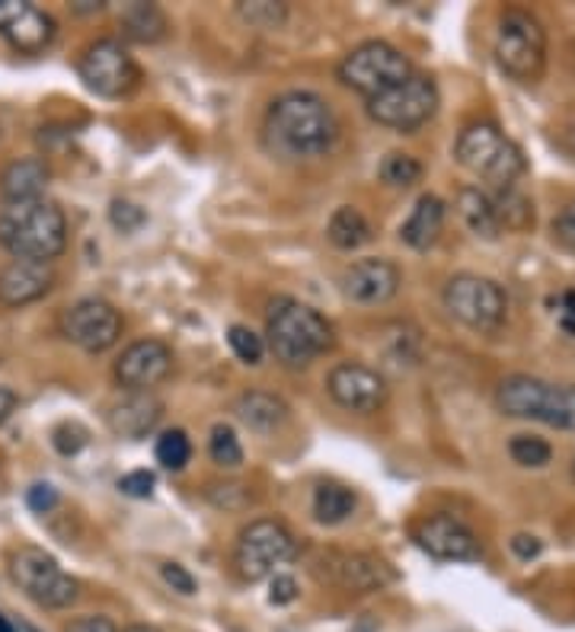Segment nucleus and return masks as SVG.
<instances>
[{
    "instance_id": "nucleus-1",
    "label": "nucleus",
    "mask_w": 575,
    "mask_h": 632,
    "mask_svg": "<svg viewBox=\"0 0 575 632\" xmlns=\"http://www.w3.org/2000/svg\"><path fill=\"white\" fill-rule=\"evenodd\" d=\"M266 134L288 157H320L339 137L336 112L320 93L288 90L266 112Z\"/></svg>"
},
{
    "instance_id": "nucleus-2",
    "label": "nucleus",
    "mask_w": 575,
    "mask_h": 632,
    "mask_svg": "<svg viewBox=\"0 0 575 632\" xmlns=\"http://www.w3.org/2000/svg\"><path fill=\"white\" fill-rule=\"evenodd\" d=\"M0 246L16 259L52 266L68 246V218L48 199L7 204L0 211Z\"/></svg>"
},
{
    "instance_id": "nucleus-3",
    "label": "nucleus",
    "mask_w": 575,
    "mask_h": 632,
    "mask_svg": "<svg viewBox=\"0 0 575 632\" xmlns=\"http://www.w3.org/2000/svg\"><path fill=\"white\" fill-rule=\"evenodd\" d=\"M266 335H269L275 362H281L291 370L313 365L320 355H327L336 345L330 320L320 310H313L310 303H301L295 298L272 300Z\"/></svg>"
},
{
    "instance_id": "nucleus-4",
    "label": "nucleus",
    "mask_w": 575,
    "mask_h": 632,
    "mask_svg": "<svg viewBox=\"0 0 575 632\" xmlns=\"http://www.w3.org/2000/svg\"><path fill=\"white\" fill-rule=\"evenodd\" d=\"M454 157L464 169L486 179L496 192L515 189L518 176L528 169V160L515 141H508L493 122H474L457 134Z\"/></svg>"
},
{
    "instance_id": "nucleus-5",
    "label": "nucleus",
    "mask_w": 575,
    "mask_h": 632,
    "mask_svg": "<svg viewBox=\"0 0 575 632\" xmlns=\"http://www.w3.org/2000/svg\"><path fill=\"white\" fill-rule=\"evenodd\" d=\"M496 406L515 419H534L550 429L575 432V387L546 384L531 374H511L496 390Z\"/></svg>"
},
{
    "instance_id": "nucleus-6",
    "label": "nucleus",
    "mask_w": 575,
    "mask_h": 632,
    "mask_svg": "<svg viewBox=\"0 0 575 632\" xmlns=\"http://www.w3.org/2000/svg\"><path fill=\"white\" fill-rule=\"evenodd\" d=\"M493 55L511 80L538 84L546 67V33L541 20L528 10H506L496 26Z\"/></svg>"
},
{
    "instance_id": "nucleus-7",
    "label": "nucleus",
    "mask_w": 575,
    "mask_h": 632,
    "mask_svg": "<svg viewBox=\"0 0 575 632\" xmlns=\"http://www.w3.org/2000/svg\"><path fill=\"white\" fill-rule=\"evenodd\" d=\"M416 70L409 65V58L390 42H380V38H372V42H362L358 48H352L342 65H339V80L362 93L365 100H374L394 87H400L403 80H409Z\"/></svg>"
},
{
    "instance_id": "nucleus-8",
    "label": "nucleus",
    "mask_w": 575,
    "mask_h": 632,
    "mask_svg": "<svg viewBox=\"0 0 575 632\" xmlns=\"http://www.w3.org/2000/svg\"><path fill=\"white\" fill-rule=\"evenodd\" d=\"M10 578L20 591L45 610H65L80 598V581L58 566V559L38 546H20L10 553Z\"/></svg>"
},
{
    "instance_id": "nucleus-9",
    "label": "nucleus",
    "mask_w": 575,
    "mask_h": 632,
    "mask_svg": "<svg viewBox=\"0 0 575 632\" xmlns=\"http://www.w3.org/2000/svg\"><path fill=\"white\" fill-rule=\"evenodd\" d=\"M298 556V540L281 521H253L240 531L234 550V568L243 581H263L272 578L275 568L291 563Z\"/></svg>"
},
{
    "instance_id": "nucleus-10",
    "label": "nucleus",
    "mask_w": 575,
    "mask_h": 632,
    "mask_svg": "<svg viewBox=\"0 0 575 632\" xmlns=\"http://www.w3.org/2000/svg\"><path fill=\"white\" fill-rule=\"evenodd\" d=\"M444 310L461 320L464 326H471L476 333H493L506 323L508 300L506 291L479 275H454L444 285Z\"/></svg>"
},
{
    "instance_id": "nucleus-11",
    "label": "nucleus",
    "mask_w": 575,
    "mask_h": 632,
    "mask_svg": "<svg viewBox=\"0 0 575 632\" xmlns=\"http://www.w3.org/2000/svg\"><path fill=\"white\" fill-rule=\"evenodd\" d=\"M439 112V87L425 74H412L400 87L368 100V115L390 132H416Z\"/></svg>"
},
{
    "instance_id": "nucleus-12",
    "label": "nucleus",
    "mask_w": 575,
    "mask_h": 632,
    "mask_svg": "<svg viewBox=\"0 0 575 632\" xmlns=\"http://www.w3.org/2000/svg\"><path fill=\"white\" fill-rule=\"evenodd\" d=\"M80 80L106 100H122L129 93H135L141 84V70L135 58L125 52V45L119 38H97L84 48L80 62Z\"/></svg>"
},
{
    "instance_id": "nucleus-13",
    "label": "nucleus",
    "mask_w": 575,
    "mask_h": 632,
    "mask_svg": "<svg viewBox=\"0 0 575 632\" xmlns=\"http://www.w3.org/2000/svg\"><path fill=\"white\" fill-rule=\"evenodd\" d=\"M62 333L70 345L100 355L106 348H112L122 335V317L112 303L97 298L77 300L74 307L65 310L62 317Z\"/></svg>"
},
{
    "instance_id": "nucleus-14",
    "label": "nucleus",
    "mask_w": 575,
    "mask_h": 632,
    "mask_svg": "<svg viewBox=\"0 0 575 632\" xmlns=\"http://www.w3.org/2000/svg\"><path fill=\"white\" fill-rule=\"evenodd\" d=\"M173 370V352L161 339H137L115 362V380L129 393H151Z\"/></svg>"
},
{
    "instance_id": "nucleus-15",
    "label": "nucleus",
    "mask_w": 575,
    "mask_h": 632,
    "mask_svg": "<svg viewBox=\"0 0 575 632\" xmlns=\"http://www.w3.org/2000/svg\"><path fill=\"white\" fill-rule=\"evenodd\" d=\"M416 543L422 553H429L439 563H474L483 556V546L476 533L451 518V514H432L416 528Z\"/></svg>"
},
{
    "instance_id": "nucleus-16",
    "label": "nucleus",
    "mask_w": 575,
    "mask_h": 632,
    "mask_svg": "<svg viewBox=\"0 0 575 632\" xmlns=\"http://www.w3.org/2000/svg\"><path fill=\"white\" fill-rule=\"evenodd\" d=\"M327 390L336 406L358 415H372L387 402V380L374 367L355 365V362L333 367L327 377Z\"/></svg>"
},
{
    "instance_id": "nucleus-17",
    "label": "nucleus",
    "mask_w": 575,
    "mask_h": 632,
    "mask_svg": "<svg viewBox=\"0 0 575 632\" xmlns=\"http://www.w3.org/2000/svg\"><path fill=\"white\" fill-rule=\"evenodd\" d=\"M0 35L23 55H38L55 38V20L23 0H0Z\"/></svg>"
},
{
    "instance_id": "nucleus-18",
    "label": "nucleus",
    "mask_w": 575,
    "mask_h": 632,
    "mask_svg": "<svg viewBox=\"0 0 575 632\" xmlns=\"http://www.w3.org/2000/svg\"><path fill=\"white\" fill-rule=\"evenodd\" d=\"M342 291L355 303H384L400 291V268L387 259H358L345 268Z\"/></svg>"
},
{
    "instance_id": "nucleus-19",
    "label": "nucleus",
    "mask_w": 575,
    "mask_h": 632,
    "mask_svg": "<svg viewBox=\"0 0 575 632\" xmlns=\"http://www.w3.org/2000/svg\"><path fill=\"white\" fill-rule=\"evenodd\" d=\"M55 285V268L48 263L13 259L0 271V303L3 307H26L33 300L45 298Z\"/></svg>"
},
{
    "instance_id": "nucleus-20",
    "label": "nucleus",
    "mask_w": 575,
    "mask_h": 632,
    "mask_svg": "<svg viewBox=\"0 0 575 632\" xmlns=\"http://www.w3.org/2000/svg\"><path fill=\"white\" fill-rule=\"evenodd\" d=\"M161 419H164V402L154 393H129L125 400L109 406V412H106V422H109L112 434L129 437V441L147 437L161 425Z\"/></svg>"
},
{
    "instance_id": "nucleus-21",
    "label": "nucleus",
    "mask_w": 575,
    "mask_h": 632,
    "mask_svg": "<svg viewBox=\"0 0 575 632\" xmlns=\"http://www.w3.org/2000/svg\"><path fill=\"white\" fill-rule=\"evenodd\" d=\"M327 566H330L327 578L333 585L345 588V591H358V595L377 591V588H384L390 581L387 566L380 559H374V556H365V553H333L327 559Z\"/></svg>"
},
{
    "instance_id": "nucleus-22",
    "label": "nucleus",
    "mask_w": 575,
    "mask_h": 632,
    "mask_svg": "<svg viewBox=\"0 0 575 632\" xmlns=\"http://www.w3.org/2000/svg\"><path fill=\"white\" fill-rule=\"evenodd\" d=\"M45 186H48V167L38 157H20L0 169V196L7 199V204L42 199Z\"/></svg>"
},
{
    "instance_id": "nucleus-23",
    "label": "nucleus",
    "mask_w": 575,
    "mask_h": 632,
    "mask_svg": "<svg viewBox=\"0 0 575 632\" xmlns=\"http://www.w3.org/2000/svg\"><path fill=\"white\" fill-rule=\"evenodd\" d=\"M237 419L253 432H275L288 422V402L266 390H250L234 406Z\"/></svg>"
},
{
    "instance_id": "nucleus-24",
    "label": "nucleus",
    "mask_w": 575,
    "mask_h": 632,
    "mask_svg": "<svg viewBox=\"0 0 575 632\" xmlns=\"http://www.w3.org/2000/svg\"><path fill=\"white\" fill-rule=\"evenodd\" d=\"M441 228H444V201L439 196H422L416 201L412 214L400 228V240L412 250H429L435 246Z\"/></svg>"
},
{
    "instance_id": "nucleus-25",
    "label": "nucleus",
    "mask_w": 575,
    "mask_h": 632,
    "mask_svg": "<svg viewBox=\"0 0 575 632\" xmlns=\"http://www.w3.org/2000/svg\"><path fill=\"white\" fill-rule=\"evenodd\" d=\"M119 26L122 35L141 42V45H154V42H164L169 33L167 13L157 7V3H129L119 16Z\"/></svg>"
},
{
    "instance_id": "nucleus-26",
    "label": "nucleus",
    "mask_w": 575,
    "mask_h": 632,
    "mask_svg": "<svg viewBox=\"0 0 575 632\" xmlns=\"http://www.w3.org/2000/svg\"><path fill=\"white\" fill-rule=\"evenodd\" d=\"M457 211L464 218V224L483 236V240H496L502 233V224H499V214H496V201L489 192L483 189H461L457 196Z\"/></svg>"
},
{
    "instance_id": "nucleus-27",
    "label": "nucleus",
    "mask_w": 575,
    "mask_h": 632,
    "mask_svg": "<svg viewBox=\"0 0 575 632\" xmlns=\"http://www.w3.org/2000/svg\"><path fill=\"white\" fill-rule=\"evenodd\" d=\"M327 236H330V243L336 250L352 253V250H358V246H365L372 240V224L365 221V214L358 208L342 204V208L333 211V218L327 224Z\"/></svg>"
},
{
    "instance_id": "nucleus-28",
    "label": "nucleus",
    "mask_w": 575,
    "mask_h": 632,
    "mask_svg": "<svg viewBox=\"0 0 575 632\" xmlns=\"http://www.w3.org/2000/svg\"><path fill=\"white\" fill-rule=\"evenodd\" d=\"M355 511V496L352 489L339 486V483H320L317 492H313V514L320 524H330L336 528L342 521H349Z\"/></svg>"
},
{
    "instance_id": "nucleus-29",
    "label": "nucleus",
    "mask_w": 575,
    "mask_h": 632,
    "mask_svg": "<svg viewBox=\"0 0 575 632\" xmlns=\"http://www.w3.org/2000/svg\"><path fill=\"white\" fill-rule=\"evenodd\" d=\"M493 201H496V214H499L502 231H524L534 224V208L521 192L506 189V192H496Z\"/></svg>"
},
{
    "instance_id": "nucleus-30",
    "label": "nucleus",
    "mask_w": 575,
    "mask_h": 632,
    "mask_svg": "<svg viewBox=\"0 0 575 632\" xmlns=\"http://www.w3.org/2000/svg\"><path fill=\"white\" fill-rule=\"evenodd\" d=\"M154 454H157V464L164 466V469H186V464L192 461V441H189V434L183 432V429H169L157 437V447H154Z\"/></svg>"
},
{
    "instance_id": "nucleus-31",
    "label": "nucleus",
    "mask_w": 575,
    "mask_h": 632,
    "mask_svg": "<svg viewBox=\"0 0 575 632\" xmlns=\"http://www.w3.org/2000/svg\"><path fill=\"white\" fill-rule=\"evenodd\" d=\"M508 454L515 464L528 466V469H541L553 461V447L538 434H515L508 441Z\"/></svg>"
},
{
    "instance_id": "nucleus-32",
    "label": "nucleus",
    "mask_w": 575,
    "mask_h": 632,
    "mask_svg": "<svg viewBox=\"0 0 575 632\" xmlns=\"http://www.w3.org/2000/svg\"><path fill=\"white\" fill-rule=\"evenodd\" d=\"M380 179L394 189H409L422 179V164L409 154H387L380 164Z\"/></svg>"
},
{
    "instance_id": "nucleus-33",
    "label": "nucleus",
    "mask_w": 575,
    "mask_h": 632,
    "mask_svg": "<svg viewBox=\"0 0 575 632\" xmlns=\"http://www.w3.org/2000/svg\"><path fill=\"white\" fill-rule=\"evenodd\" d=\"M208 454H211L214 464L224 466V469H237V466L243 464V447H240L234 429H228V425H214V429H211Z\"/></svg>"
},
{
    "instance_id": "nucleus-34",
    "label": "nucleus",
    "mask_w": 575,
    "mask_h": 632,
    "mask_svg": "<svg viewBox=\"0 0 575 632\" xmlns=\"http://www.w3.org/2000/svg\"><path fill=\"white\" fill-rule=\"evenodd\" d=\"M237 13L246 20V23H250V26H256V30H275V26H281V23H285V16H288L285 3H272V0L240 3Z\"/></svg>"
},
{
    "instance_id": "nucleus-35",
    "label": "nucleus",
    "mask_w": 575,
    "mask_h": 632,
    "mask_svg": "<svg viewBox=\"0 0 575 632\" xmlns=\"http://www.w3.org/2000/svg\"><path fill=\"white\" fill-rule=\"evenodd\" d=\"M228 342H231V352L237 355L243 365H259L263 355H266L263 335H256L250 326H231L228 330Z\"/></svg>"
},
{
    "instance_id": "nucleus-36",
    "label": "nucleus",
    "mask_w": 575,
    "mask_h": 632,
    "mask_svg": "<svg viewBox=\"0 0 575 632\" xmlns=\"http://www.w3.org/2000/svg\"><path fill=\"white\" fill-rule=\"evenodd\" d=\"M52 444H55L58 454L74 457V454H80L84 444H87V429H80L77 422H65V425H58V429L52 432Z\"/></svg>"
},
{
    "instance_id": "nucleus-37",
    "label": "nucleus",
    "mask_w": 575,
    "mask_h": 632,
    "mask_svg": "<svg viewBox=\"0 0 575 632\" xmlns=\"http://www.w3.org/2000/svg\"><path fill=\"white\" fill-rule=\"evenodd\" d=\"M154 486H157V476L151 469H135V473H125L119 479V489L129 496V499H151L154 496Z\"/></svg>"
},
{
    "instance_id": "nucleus-38",
    "label": "nucleus",
    "mask_w": 575,
    "mask_h": 632,
    "mask_svg": "<svg viewBox=\"0 0 575 632\" xmlns=\"http://www.w3.org/2000/svg\"><path fill=\"white\" fill-rule=\"evenodd\" d=\"M109 218H112V224L119 228L122 233H135L141 224H144V211L132 204V201H112V208H109Z\"/></svg>"
},
{
    "instance_id": "nucleus-39",
    "label": "nucleus",
    "mask_w": 575,
    "mask_h": 632,
    "mask_svg": "<svg viewBox=\"0 0 575 632\" xmlns=\"http://www.w3.org/2000/svg\"><path fill=\"white\" fill-rule=\"evenodd\" d=\"M58 501H62V496H58V489H55L52 483H35V486H30V492H26V505L33 508L35 514L55 511Z\"/></svg>"
},
{
    "instance_id": "nucleus-40",
    "label": "nucleus",
    "mask_w": 575,
    "mask_h": 632,
    "mask_svg": "<svg viewBox=\"0 0 575 632\" xmlns=\"http://www.w3.org/2000/svg\"><path fill=\"white\" fill-rule=\"evenodd\" d=\"M161 575H164V581H167L173 591H179V595H196V578L179 566V563H164Z\"/></svg>"
},
{
    "instance_id": "nucleus-41",
    "label": "nucleus",
    "mask_w": 575,
    "mask_h": 632,
    "mask_svg": "<svg viewBox=\"0 0 575 632\" xmlns=\"http://www.w3.org/2000/svg\"><path fill=\"white\" fill-rule=\"evenodd\" d=\"M553 233H556V240H560L570 253H575V201H570V204L556 214Z\"/></svg>"
},
{
    "instance_id": "nucleus-42",
    "label": "nucleus",
    "mask_w": 575,
    "mask_h": 632,
    "mask_svg": "<svg viewBox=\"0 0 575 632\" xmlns=\"http://www.w3.org/2000/svg\"><path fill=\"white\" fill-rule=\"evenodd\" d=\"M298 598V581L291 578V575H272V585H269V603L275 607H285V603H291V600Z\"/></svg>"
},
{
    "instance_id": "nucleus-43",
    "label": "nucleus",
    "mask_w": 575,
    "mask_h": 632,
    "mask_svg": "<svg viewBox=\"0 0 575 632\" xmlns=\"http://www.w3.org/2000/svg\"><path fill=\"white\" fill-rule=\"evenodd\" d=\"M65 632H119V627L109 617H77L65 627Z\"/></svg>"
},
{
    "instance_id": "nucleus-44",
    "label": "nucleus",
    "mask_w": 575,
    "mask_h": 632,
    "mask_svg": "<svg viewBox=\"0 0 575 632\" xmlns=\"http://www.w3.org/2000/svg\"><path fill=\"white\" fill-rule=\"evenodd\" d=\"M511 553L518 559H534V556H541V540L528 536V533H518V536H511Z\"/></svg>"
},
{
    "instance_id": "nucleus-45",
    "label": "nucleus",
    "mask_w": 575,
    "mask_h": 632,
    "mask_svg": "<svg viewBox=\"0 0 575 632\" xmlns=\"http://www.w3.org/2000/svg\"><path fill=\"white\" fill-rule=\"evenodd\" d=\"M560 326L566 333H575V291H566L560 298Z\"/></svg>"
},
{
    "instance_id": "nucleus-46",
    "label": "nucleus",
    "mask_w": 575,
    "mask_h": 632,
    "mask_svg": "<svg viewBox=\"0 0 575 632\" xmlns=\"http://www.w3.org/2000/svg\"><path fill=\"white\" fill-rule=\"evenodd\" d=\"M13 409H16V393L10 387H0V425L13 415Z\"/></svg>"
},
{
    "instance_id": "nucleus-47",
    "label": "nucleus",
    "mask_w": 575,
    "mask_h": 632,
    "mask_svg": "<svg viewBox=\"0 0 575 632\" xmlns=\"http://www.w3.org/2000/svg\"><path fill=\"white\" fill-rule=\"evenodd\" d=\"M563 151L570 154L575 160V129H570V132H563Z\"/></svg>"
},
{
    "instance_id": "nucleus-48",
    "label": "nucleus",
    "mask_w": 575,
    "mask_h": 632,
    "mask_svg": "<svg viewBox=\"0 0 575 632\" xmlns=\"http://www.w3.org/2000/svg\"><path fill=\"white\" fill-rule=\"evenodd\" d=\"M122 632H164V630H157V627H151V623H132V627H125Z\"/></svg>"
},
{
    "instance_id": "nucleus-49",
    "label": "nucleus",
    "mask_w": 575,
    "mask_h": 632,
    "mask_svg": "<svg viewBox=\"0 0 575 632\" xmlns=\"http://www.w3.org/2000/svg\"><path fill=\"white\" fill-rule=\"evenodd\" d=\"M0 632H20V630H16V623H13L7 613H0Z\"/></svg>"
},
{
    "instance_id": "nucleus-50",
    "label": "nucleus",
    "mask_w": 575,
    "mask_h": 632,
    "mask_svg": "<svg viewBox=\"0 0 575 632\" xmlns=\"http://www.w3.org/2000/svg\"><path fill=\"white\" fill-rule=\"evenodd\" d=\"M77 10H80V13H93V10H102V3H90V0H80V3H77Z\"/></svg>"
},
{
    "instance_id": "nucleus-51",
    "label": "nucleus",
    "mask_w": 575,
    "mask_h": 632,
    "mask_svg": "<svg viewBox=\"0 0 575 632\" xmlns=\"http://www.w3.org/2000/svg\"><path fill=\"white\" fill-rule=\"evenodd\" d=\"M573 476H575V461H573Z\"/></svg>"
}]
</instances>
